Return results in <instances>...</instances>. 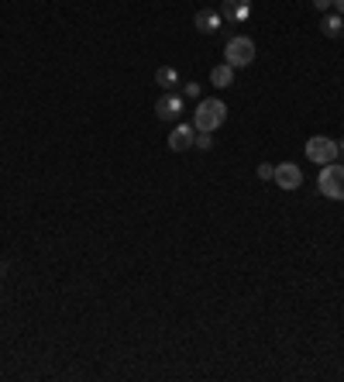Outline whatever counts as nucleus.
Here are the masks:
<instances>
[{
	"label": "nucleus",
	"mask_w": 344,
	"mask_h": 382,
	"mask_svg": "<svg viewBox=\"0 0 344 382\" xmlns=\"http://www.w3.org/2000/svg\"><path fill=\"white\" fill-rule=\"evenodd\" d=\"M228 121V107H224V100H217V96H211V100H200V107H196V131H217L221 124Z\"/></svg>",
	"instance_id": "1"
},
{
	"label": "nucleus",
	"mask_w": 344,
	"mask_h": 382,
	"mask_svg": "<svg viewBox=\"0 0 344 382\" xmlns=\"http://www.w3.org/2000/svg\"><path fill=\"white\" fill-rule=\"evenodd\" d=\"M255 56H258V52H255V41H251L248 35H234V39H228V45H224V62L234 66V69L251 66Z\"/></svg>",
	"instance_id": "2"
},
{
	"label": "nucleus",
	"mask_w": 344,
	"mask_h": 382,
	"mask_svg": "<svg viewBox=\"0 0 344 382\" xmlns=\"http://www.w3.org/2000/svg\"><path fill=\"white\" fill-rule=\"evenodd\" d=\"M317 190L324 193L327 200H344V166H338V162H327L324 169H320Z\"/></svg>",
	"instance_id": "3"
},
{
	"label": "nucleus",
	"mask_w": 344,
	"mask_h": 382,
	"mask_svg": "<svg viewBox=\"0 0 344 382\" xmlns=\"http://www.w3.org/2000/svg\"><path fill=\"white\" fill-rule=\"evenodd\" d=\"M306 155H310V162H317V166H327V162H338V141L334 138H327V134H313L310 141H306Z\"/></svg>",
	"instance_id": "4"
},
{
	"label": "nucleus",
	"mask_w": 344,
	"mask_h": 382,
	"mask_svg": "<svg viewBox=\"0 0 344 382\" xmlns=\"http://www.w3.org/2000/svg\"><path fill=\"white\" fill-rule=\"evenodd\" d=\"M221 18L228 24H245L251 18V0H224L221 4Z\"/></svg>",
	"instance_id": "5"
},
{
	"label": "nucleus",
	"mask_w": 344,
	"mask_h": 382,
	"mask_svg": "<svg viewBox=\"0 0 344 382\" xmlns=\"http://www.w3.org/2000/svg\"><path fill=\"white\" fill-rule=\"evenodd\" d=\"M283 190H300L303 186V172L296 162H283V166H275V176H272Z\"/></svg>",
	"instance_id": "6"
},
{
	"label": "nucleus",
	"mask_w": 344,
	"mask_h": 382,
	"mask_svg": "<svg viewBox=\"0 0 344 382\" xmlns=\"http://www.w3.org/2000/svg\"><path fill=\"white\" fill-rule=\"evenodd\" d=\"M193 141H196V124H176L169 134V149L172 152H186L193 149Z\"/></svg>",
	"instance_id": "7"
},
{
	"label": "nucleus",
	"mask_w": 344,
	"mask_h": 382,
	"mask_svg": "<svg viewBox=\"0 0 344 382\" xmlns=\"http://www.w3.org/2000/svg\"><path fill=\"white\" fill-rule=\"evenodd\" d=\"M155 114H158V121H176V117L183 114V96H179V94L158 96V104H155Z\"/></svg>",
	"instance_id": "8"
},
{
	"label": "nucleus",
	"mask_w": 344,
	"mask_h": 382,
	"mask_svg": "<svg viewBox=\"0 0 344 382\" xmlns=\"http://www.w3.org/2000/svg\"><path fill=\"white\" fill-rule=\"evenodd\" d=\"M193 24H196L203 35H213V31L224 28V18H221V11H200V14L193 18Z\"/></svg>",
	"instance_id": "9"
},
{
	"label": "nucleus",
	"mask_w": 344,
	"mask_h": 382,
	"mask_svg": "<svg viewBox=\"0 0 344 382\" xmlns=\"http://www.w3.org/2000/svg\"><path fill=\"white\" fill-rule=\"evenodd\" d=\"M211 83L217 86V90H224V86H231V83H234V66H228V62L213 66V69H211Z\"/></svg>",
	"instance_id": "10"
},
{
	"label": "nucleus",
	"mask_w": 344,
	"mask_h": 382,
	"mask_svg": "<svg viewBox=\"0 0 344 382\" xmlns=\"http://www.w3.org/2000/svg\"><path fill=\"white\" fill-rule=\"evenodd\" d=\"M155 83H158L162 90H176V83H179V73H176L172 66H158V73H155Z\"/></svg>",
	"instance_id": "11"
},
{
	"label": "nucleus",
	"mask_w": 344,
	"mask_h": 382,
	"mask_svg": "<svg viewBox=\"0 0 344 382\" xmlns=\"http://www.w3.org/2000/svg\"><path fill=\"white\" fill-rule=\"evenodd\" d=\"M320 28H324L327 39H341V35H344V21H341V14H327Z\"/></svg>",
	"instance_id": "12"
},
{
	"label": "nucleus",
	"mask_w": 344,
	"mask_h": 382,
	"mask_svg": "<svg viewBox=\"0 0 344 382\" xmlns=\"http://www.w3.org/2000/svg\"><path fill=\"white\" fill-rule=\"evenodd\" d=\"M193 145H196V149H203V152H207V149H213L211 131H196V141H193Z\"/></svg>",
	"instance_id": "13"
},
{
	"label": "nucleus",
	"mask_w": 344,
	"mask_h": 382,
	"mask_svg": "<svg viewBox=\"0 0 344 382\" xmlns=\"http://www.w3.org/2000/svg\"><path fill=\"white\" fill-rule=\"evenodd\" d=\"M272 176H275V166H272V162H262V166H258V179H272Z\"/></svg>",
	"instance_id": "14"
},
{
	"label": "nucleus",
	"mask_w": 344,
	"mask_h": 382,
	"mask_svg": "<svg viewBox=\"0 0 344 382\" xmlns=\"http://www.w3.org/2000/svg\"><path fill=\"white\" fill-rule=\"evenodd\" d=\"M183 96L196 100V96H200V83H186V86H183Z\"/></svg>",
	"instance_id": "15"
},
{
	"label": "nucleus",
	"mask_w": 344,
	"mask_h": 382,
	"mask_svg": "<svg viewBox=\"0 0 344 382\" xmlns=\"http://www.w3.org/2000/svg\"><path fill=\"white\" fill-rule=\"evenodd\" d=\"M313 7H317V11H330V7H334V0H313Z\"/></svg>",
	"instance_id": "16"
},
{
	"label": "nucleus",
	"mask_w": 344,
	"mask_h": 382,
	"mask_svg": "<svg viewBox=\"0 0 344 382\" xmlns=\"http://www.w3.org/2000/svg\"><path fill=\"white\" fill-rule=\"evenodd\" d=\"M334 7H338V14H344V0H334Z\"/></svg>",
	"instance_id": "17"
},
{
	"label": "nucleus",
	"mask_w": 344,
	"mask_h": 382,
	"mask_svg": "<svg viewBox=\"0 0 344 382\" xmlns=\"http://www.w3.org/2000/svg\"><path fill=\"white\" fill-rule=\"evenodd\" d=\"M4 272H7V266H4V262H0V276H4Z\"/></svg>",
	"instance_id": "18"
},
{
	"label": "nucleus",
	"mask_w": 344,
	"mask_h": 382,
	"mask_svg": "<svg viewBox=\"0 0 344 382\" xmlns=\"http://www.w3.org/2000/svg\"><path fill=\"white\" fill-rule=\"evenodd\" d=\"M338 149H341V155H344V141H341V145H338Z\"/></svg>",
	"instance_id": "19"
}]
</instances>
